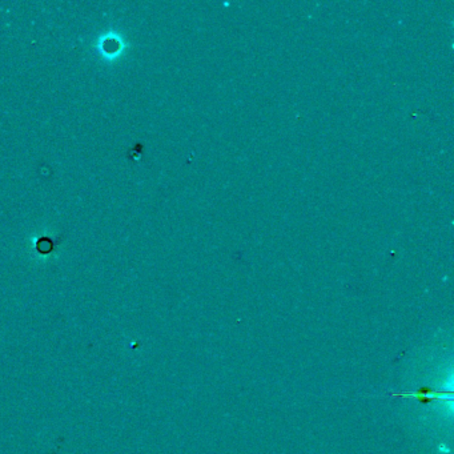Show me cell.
Here are the masks:
<instances>
[{"label": "cell", "instance_id": "1", "mask_svg": "<svg viewBox=\"0 0 454 454\" xmlns=\"http://www.w3.org/2000/svg\"><path fill=\"white\" fill-rule=\"evenodd\" d=\"M438 450H440V453H441V454H449L450 453V449L448 448V445H445V444H441V445H440V448H438Z\"/></svg>", "mask_w": 454, "mask_h": 454}]
</instances>
